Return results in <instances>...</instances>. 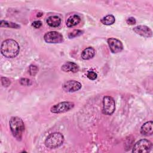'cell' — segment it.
I'll list each match as a JSON object with an SVG mask.
<instances>
[{
	"instance_id": "52a82bcc",
	"label": "cell",
	"mask_w": 153,
	"mask_h": 153,
	"mask_svg": "<svg viewBox=\"0 0 153 153\" xmlns=\"http://www.w3.org/2000/svg\"><path fill=\"white\" fill-rule=\"evenodd\" d=\"M44 39L47 43L59 44L63 41V36L57 31H50L44 35Z\"/></svg>"
},
{
	"instance_id": "7402d4cb",
	"label": "cell",
	"mask_w": 153,
	"mask_h": 153,
	"mask_svg": "<svg viewBox=\"0 0 153 153\" xmlns=\"http://www.w3.org/2000/svg\"><path fill=\"white\" fill-rule=\"evenodd\" d=\"M20 83L22 85H30L32 84V81L30 79L27 78H22L20 80Z\"/></svg>"
},
{
	"instance_id": "9c48e42d",
	"label": "cell",
	"mask_w": 153,
	"mask_h": 153,
	"mask_svg": "<svg viewBox=\"0 0 153 153\" xmlns=\"http://www.w3.org/2000/svg\"><path fill=\"white\" fill-rule=\"evenodd\" d=\"M81 84L75 80H70L65 82L63 85L62 88L66 92H75L81 88Z\"/></svg>"
},
{
	"instance_id": "e0dca14e",
	"label": "cell",
	"mask_w": 153,
	"mask_h": 153,
	"mask_svg": "<svg viewBox=\"0 0 153 153\" xmlns=\"http://www.w3.org/2000/svg\"><path fill=\"white\" fill-rule=\"evenodd\" d=\"M0 27H11L14 29H18L20 27V26L16 23H13L11 22L5 21V20H1L0 23Z\"/></svg>"
},
{
	"instance_id": "5bb4252c",
	"label": "cell",
	"mask_w": 153,
	"mask_h": 153,
	"mask_svg": "<svg viewBox=\"0 0 153 153\" xmlns=\"http://www.w3.org/2000/svg\"><path fill=\"white\" fill-rule=\"evenodd\" d=\"M47 23L53 27H58L61 23V19L57 16H51L47 18Z\"/></svg>"
},
{
	"instance_id": "cb8c5ba5",
	"label": "cell",
	"mask_w": 153,
	"mask_h": 153,
	"mask_svg": "<svg viewBox=\"0 0 153 153\" xmlns=\"http://www.w3.org/2000/svg\"><path fill=\"white\" fill-rule=\"evenodd\" d=\"M126 22H127V23L128 24V25H133L136 24V19H135L134 17H129V18H128V19H127Z\"/></svg>"
},
{
	"instance_id": "7c38bea8",
	"label": "cell",
	"mask_w": 153,
	"mask_h": 153,
	"mask_svg": "<svg viewBox=\"0 0 153 153\" xmlns=\"http://www.w3.org/2000/svg\"><path fill=\"white\" fill-rule=\"evenodd\" d=\"M152 121H148L144 123L140 128V133L144 136H150L152 134Z\"/></svg>"
},
{
	"instance_id": "ba28073f",
	"label": "cell",
	"mask_w": 153,
	"mask_h": 153,
	"mask_svg": "<svg viewBox=\"0 0 153 153\" xmlns=\"http://www.w3.org/2000/svg\"><path fill=\"white\" fill-rule=\"evenodd\" d=\"M109 47L113 53H118L121 52L123 49V45L121 41L115 38H110L108 39Z\"/></svg>"
},
{
	"instance_id": "3957f363",
	"label": "cell",
	"mask_w": 153,
	"mask_h": 153,
	"mask_svg": "<svg viewBox=\"0 0 153 153\" xmlns=\"http://www.w3.org/2000/svg\"><path fill=\"white\" fill-rule=\"evenodd\" d=\"M65 140L64 136L59 132L50 134L45 140V145L49 149H55L60 146Z\"/></svg>"
},
{
	"instance_id": "ac0fdd59",
	"label": "cell",
	"mask_w": 153,
	"mask_h": 153,
	"mask_svg": "<svg viewBox=\"0 0 153 153\" xmlns=\"http://www.w3.org/2000/svg\"><path fill=\"white\" fill-rule=\"evenodd\" d=\"M82 33H83L82 30H73L72 32H70L68 34V37L69 38H75L76 36H80L82 34Z\"/></svg>"
},
{
	"instance_id": "8fae6325",
	"label": "cell",
	"mask_w": 153,
	"mask_h": 153,
	"mask_svg": "<svg viewBox=\"0 0 153 153\" xmlns=\"http://www.w3.org/2000/svg\"><path fill=\"white\" fill-rule=\"evenodd\" d=\"M62 70L64 72H72L75 73L79 71V66L74 62H67L62 65Z\"/></svg>"
},
{
	"instance_id": "30bf717a",
	"label": "cell",
	"mask_w": 153,
	"mask_h": 153,
	"mask_svg": "<svg viewBox=\"0 0 153 153\" xmlns=\"http://www.w3.org/2000/svg\"><path fill=\"white\" fill-rule=\"evenodd\" d=\"M133 30L136 33L143 37L149 38L152 36V32L151 29L149 27L145 25L137 26L134 27Z\"/></svg>"
},
{
	"instance_id": "4fadbf2b",
	"label": "cell",
	"mask_w": 153,
	"mask_h": 153,
	"mask_svg": "<svg viewBox=\"0 0 153 153\" xmlns=\"http://www.w3.org/2000/svg\"><path fill=\"white\" fill-rule=\"evenodd\" d=\"M95 55V50L91 47L85 48L81 53V57L84 60L92 59Z\"/></svg>"
},
{
	"instance_id": "8992f818",
	"label": "cell",
	"mask_w": 153,
	"mask_h": 153,
	"mask_svg": "<svg viewBox=\"0 0 153 153\" xmlns=\"http://www.w3.org/2000/svg\"><path fill=\"white\" fill-rule=\"evenodd\" d=\"M115 109V103L114 99L106 96L103 99V113L106 115H112Z\"/></svg>"
},
{
	"instance_id": "2e32d148",
	"label": "cell",
	"mask_w": 153,
	"mask_h": 153,
	"mask_svg": "<svg viewBox=\"0 0 153 153\" xmlns=\"http://www.w3.org/2000/svg\"><path fill=\"white\" fill-rule=\"evenodd\" d=\"M100 21L102 23L105 25H111L115 23V19L113 15L109 14L103 17Z\"/></svg>"
},
{
	"instance_id": "ffe728a7",
	"label": "cell",
	"mask_w": 153,
	"mask_h": 153,
	"mask_svg": "<svg viewBox=\"0 0 153 153\" xmlns=\"http://www.w3.org/2000/svg\"><path fill=\"white\" fill-rule=\"evenodd\" d=\"M87 76L91 80H95L97 77V75L94 71H88L87 74Z\"/></svg>"
},
{
	"instance_id": "d4e9b609",
	"label": "cell",
	"mask_w": 153,
	"mask_h": 153,
	"mask_svg": "<svg viewBox=\"0 0 153 153\" xmlns=\"http://www.w3.org/2000/svg\"><path fill=\"white\" fill-rule=\"evenodd\" d=\"M42 16V13H38V14H37V15H36V16L37 17H41V16Z\"/></svg>"
},
{
	"instance_id": "6da1fadb",
	"label": "cell",
	"mask_w": 153,
	"mask_h": 153,
	"mask_svg": "<svg viewBox=\"0 0 153 153\" xmlns=\"http://www.w3.org/2000/svg\"><path fill=\"white\" fill-rule=\"evenodd\" d=\"M19 51V45L14 39H8L4 41L1 44V54L7 58H14L16 57L18 55Z\"/></svg>"
},
{
	"instance_id": "7a4b0ae2",
	"label": "cell",
	"mask_w": 153,
	"mask_h": 153,
	"mask_svg": "<svg viewBox=\"0 0 153 153\" xmlns=\"http://www.w3.org/2000/svg\"><path fill=\"white\" fill-rule=\"evenodd\" d=\"M9 124L13 136L17 140H21L25 131V124L23 120L18 117H13L10 120Z\"/></svg>"
},
{
	"instance_id": "9a60e30c",
	"label": "cell",
	"mask_w": 153,
	"mask_h": 153,
	"mask_svg": "<svg viewBox=\"0 0 153 153\" xmlns=\"http://www.w3.org/2000/svg\"><path fill=\"white\" fill-rule=\"evenodd\" d=\"M81 21V18L76 14L70 16L66 21V26L69 27H71L77 25Z\"/></svg>"
},
{
	"instance_id": "5b68a950",
	"label": "cell",
	"mask_w": 153,
	"mask_h": 153,
	"mask_svg": "<svg viewBox=\"0 0 153 153\" xmlns=\"http://www.w3.org/2000/svg\"><path fill=\"white\" fill-rule=\"evenodd\" d=\"M74 107V103L71 102H62L53 105L50 111L54 114H60L68 112Z\"/></svg>"
},
{
	"instance_id": "44dd1931",
	"label": "cell",
	"mask_w": 153,
	"mask_h": 153,
	"mask_svg": "<svg viewBox=\"0 0 153 153\" xmlns=\"http://www.w3.org/2000/svg\"><path fill=\"white\" fill-rule=\"evenodd\" d=\"M1 83H2V84L4 87H7L11 84L10 80L8 78H6V77H1Z\"/></svg>"
},
{
	"instance_id": "277c9868",
	"label": "cell",
	"mask_w": 153,
	"mask_h": 153,
	"mask_svg": "<svg viewBox=\"0 0 153 153\" xmlns=\"http://www.w3.org/2000/svg\"><path fill=\"white\" fill-rule=\"evenodd\" d=\"M152 145L148 139H141L137 141L133 148L132 152L134 153H146L151 151Z\"/></svg>"
},
{
	"instance_id": "d6986e66",
	"label": "cell",
	"mask_w": 153,
	"mask_h": 153,
	"mask_svg": "<svg viewBox=\"0 0 153 153\" xmlns=\"http://www.w3.org/2000/svg\"><path fill=\"white\" fill-rule=\"evenodd\" d=\"M38 71V68L34 65H31L29 68V72L31 75H35Z\"/></svg>"
},
{
	"instance_id": "603a6c76",
	"label": "cell",
	"mask_w": 153,
	"mask_h": 153,
	"mask_svg": "<svg viewBox=\"0 0 153 153\" xmlns=\"http://www.w3.org/2000/svg\"><path fill=\"white\" fill-rule=\"evenodd\" d=\"M32 25L35 28L38 29V28H39L42 26V22L40 20H36L32 23Z\"/></svg>"
}]
</instances>
